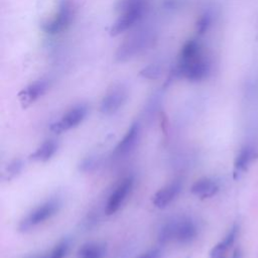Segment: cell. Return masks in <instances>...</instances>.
Wrapping results in <instances>:
<instances>
[{"label":"cell","mask_w":258,"mask_h":258,"mask_svg":"<svg viewBox=\"0 0 258 258\" xmlns=\"http://www.w3.org/2000/svg\"><path fill=\"white\" fill-rule=\"evenodd\" d=\"M212 72V61L203 51L202 44L197 39H189L181 47L175 69L178 78L197 83L206 80Z\"/></svg>","instance_id":"cell-1"},{"label":"cell","mask_w":258,"mask_h":258,"mask_svg":"<svg viewBox=\"0 0 258 258\" xmlns=\"http://www.w3.org/2000/svg\"><path fill=\"white\" fill-rule=\"evenodd\" d=\"M149 9V0H119L118 17L111 27V33L118 35L138 24Z\"/></svg>","instance_id":"cell-2"},{"label":"cell","mask_w":258,"mask_h":258,"mask_svg":"<svg viewBox=\"0 0 258 258\" xmlns=\"http://www.w3.org/2000/svg\"><path fill=\"white\" fill-rule=\"evenodd\" d=\"M199 233V227L195 220L189 217H179L167 222L158 233V240L164 244L175 241L179 244L192 242Z\"/></svg>","instance_id":"cell-3"},{"label":"cell","mask_w":258,"mask_h":258,"mask_svg":"<svg viewBox=\"0 0 258 258\" xmlns=\"http://www.w3.org/2000/svg\"><path fill=\"white\" fill-rule=\"evenodd\" d=\"M155 39L156 34L152 29L146 28L135 32L118 46L115 53L116 59L127 61L140 55L153 45Z\"/></svg>","instance_id":"cell-4"},{"label":"cell","mask_w":258,"mask_h":258,"mask_svg":"<svg viewBox=\"0 0 258 258\" xmlns=\"http://www.w3.org/2000/svg\"><path fill=\"white\" fill-rule=\"evenodd\" d=\"M75 16L74 4L71 0H60L53 14L42 24V29L49 35H55L66 30Z\"/></svg>","instance_id":"cell-5"},{"label":"cell","mask_w":258,"mask_h":258,"mask_svg":"<svg viewBox=\"0 0 258 258\" xmlns=\"http://www.w3.org/2000/svg\"><path fill=\"white\" fill-rule=\"evenodd\" d=\"M61 207V201L58 198H51L32 210L19 224L20 231H28L31 228L45 222L53 217Z\"/></svg>","instance_id":"cell-6"},{"label":"cell","mask_w":258,"mask_h":258,"mask_svg":"<svg viewBox=\"0 0 258 258\" xmlns=\"http://www.w3.org/2000/svg\"><path fill=\"white\" fill-rule=\"evenodd\" d=\"M127 98V88L122 84L114 85L103 97L100 104V111L105 115H112L125 104Z\"/></svg>","instance_id":"cell-7"},{"label":"cell","mask_w":258,"mask_h":258,"mask_svg":"<svg viewBox=\"0 0 258 258\" xmlns=\"http://www.w3.org/2000/svg\"><path fill=\"white\" fill-rule=\"evenodd\" d=\"M134 185V178L129 175L124 177L114 188L108 198L106 203L105 212L107 215H113L116 213L127 200L128 196L132 191Z\"/></svg>","instance_id":"cell-8"},{"label":"cell","mask_w":258,"mask_h":258,"mask_svg":"<svg viewBox=\"0 0 258 258\" xmlns=\"http://www.w3.org/2000/svg\"><path fill=\"white\" fill-rule=\"evenodd\" d=\"M88 114V107L84 104H79L71 108L58 121L50 125V130L54 133H61L81 124Z\"/></svg>","instance_id":"cell-9"},{"label":"cell","mask_w":258,"mask_h":258,"mask_svg":"<svg viewBox=\"0 0 258 258\" xmlns=\"http://www.w3.org/2000/svg\"><path fill=\"white\" fill-rule=\"evenodd\" d=\"M141 135V126L139 122H134L130 125L127 132L117 144L113 151V156L115 158H121L130 154L137 146Z\"/></svg>","instance_id":"cell-10"},{"label":"cell","mask_w":258,"mask_h":258,"mask_svg":"<svg viewBox=\"0 0 258 258\" xmlns=\"http://www.w3.org/2000/svg\"><path fill=\"white\" fill-rule=\"evenodd\" d=\"M181 187L182 183L179 179L173 180L170 183L166 184L153 196V205L158 209L166 208L178 197L181 191Z\"/></svg>","instance_id":"cell-11"},{"label":"cell","mask_w":258,"mask_h":258,"mask_svg":"<svg viewBox=\"0 0 258 258\" xmlns=\"http://www.w3.org/2000/svg\"><path fill=\"white\" fill-rule=\"evenodd\" d=\"M49 87V81L47 79H38L31 84H29L24 90L19 94L20 100L23 106H28L35 102L47 91Z\"/></svg>","instance_id":"cell-12"},{"label":"cell","mask_w":258,"mask_h":258,"mask_svg":"<svg viewBox=\"0 0 258 258\" xmlns=\"http://www.w3.org/2000/svg\"><path fill=\"white\" fill-rule=\"evenodd\" d=\"M219 190L218 183L209 177H203L197 180L190 187V191L201 199H208L215 196Z\"/></svg>","instance_id":"cell-13"},{"label":"cell","mask_w":258,"mask_h":258,"mask_svg":"<svg viewBox=\"0 0 258 258\" xmlns=\"http://www.w3.org/2000/svg\"><path fill=\"white\" fill-rule=\"evenodd\" d=\"M237 233H238V227L234 225L231 228V230L228 232V234L224 237V239L212 248L210 252V258H226L228 250L232 247V245L236 240Z\"/></svg>","instance_id":"cell-14"},{"label":"cell","mask_w":258,"mask_h":258,"mask_svg":"<svg viewBox=\"0 0 258 258\" xmlns=\"http://www.w3.org/2000/svg\"><path fill=\"white\" fill-rule=\"evenodd\" d=\"M106 251V244L100 242H89L80 248L78 258H104Z\"/></svg>","instance_id":"cell-15"},{"label":"cell","mask_w":258,"mask_h":258,"mask_svg":"<svg viewBox=\"0 0 258 258\" xmlns=\"http://www.w3.org/2000/svg\"><path fill=\"white\" fill-rule=\"evenodd\" d=\"M58 147L57 141L54 139H48L44 141L32 154L31 158L36 161H47L56 152Z\"/></svg>","instance_id":"cell-16"},{"label":"cell","mask_w":258,"mask_h":258,"mask_svg":"<svg viewBox=\"0 0 258 258\" xmlns=\"http://www.w3.org/2000/svg\"><path fill=\"white\" fill-rule=\"evenodd\" d=\"M256 155L257 154H256L255 150H253L252 148H250V147L242 148L235 158V162H234L235 174L245 171L247 169V167L249 166L250 162L255 158Z\"/></svg>","instance_id":"cell-17"},{"label":"cell","mask_w":258,"mask_h":258,"mask_svg":"<svg viewBox=\"0 0 258 258\" xmlns=\"http://www.w3.org/2000/svg\"><path fill=\"white\" fill-rule=\"evenodd\" d=\"M214 17L211 11H205L197 21V31L199 34L206 33L213 23Z\"/></svg>","instance_id":"cell-18"},{"label":"cell","mask_w":258,"mask_h":258,"mask_svg":"<svg viewBox=\"0 0 258 258\" xmlns=\"http://www.w3.org/2000/svg\"><path fill=\"white\" fill-rule=\"evenodd\" d=\"M162 73V66L159 62H152L145 67L141 72L140 75L148 80H155L161 76Z\"/></svg>","instance_id":"cell-19"},{"label":"cell","mask_w":258,"mask_h":258,"mask_svg":"<svg viewBox=\"0 0 258 258\" xmlns=\"http://www.w3.org/2000/svg\"><path fill=\"white\" fill-rule=\"evenodd\" d=\"M70 248V240L69 239H62L59 241L51 250L49 256L47 258H63Z\"/></svg>","instance_id":"cell-20"},{"label":"cell","mask_w":258,"mask_h":258,"mask_svg":"<svg viewBox=\"0 0 258 258\" xmlns=\"http://www.w3.org/2000/svg\"><path fill=\"white\" fill-rule=\"evenodd\" d=\"M100 162L97 156H88L84 158L79 165V168L83 172H92L98 168Z\"/></svg>","instance_id":"cell-21"},{"label":"cell","mask_w":258,"mask_h":258,"mask_svg":"<svg viewBox=\"0 0 258 258\" xmlns=\"http://www.w3.org/2000/svg\"><path fill=\"white\" fill-rule=\"evenodd\" d=\"M22 168V162L17 159V160H14L12 161L9 165H8V168H7V174L10 176H14L15 174H17Z\"/></svg>","instance_id":"cell-22"},{"label":"cell","mask_w":258,"mask_h":258,"mask_svg":"<svg viewBox=\"0 0 258 258\" xmlns=\"http://www.w3.org/2000/svg\"><path fill=\"white\" fill-rule=\"evenodd\" d=\"M162 257V251L159 248H152L142 255H140L137 258H161Z\"/></svg>","instance_id":"cell-23"},{"label":"cell","mask_w":258,"mask_h":258,"mask_svg":"<svg viewBox=\"0 0 258 258\" xmlns=\"http://www.w3.org/2000/svg\"><path fill=\"white\" fill-rule=\"evenodd\" d=\"M232 258H242V252H241V250L239 248H236L234 250Z\"/></svg>","instance_id":"cell-24"}]
</instances>
